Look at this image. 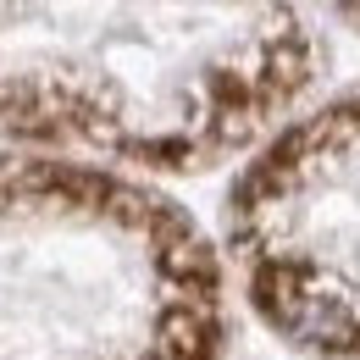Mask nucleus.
Segmentation results:
<instances>
[{
  "label": "nucleus",
  "mask_w": 360,
  "mask_h": 360,
  "mask_svg": "<svg viewBox=\"0 0 360 360\" xmlns=\"http://www.w3.org/2000/svg\"><path fill=\"white\" fill-rule=\"evenodd\" d=\"M238 244L277 333L360 360V100L288 134L238 183Z\"/></svg>",
  "instance_id": "nucleus-1"
}]
</instances>
